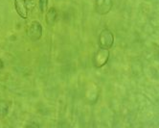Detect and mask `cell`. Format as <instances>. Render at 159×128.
<instances>
[{
    "mask_svg": "<svg viewBox=\"0 0 159 128\" xmlns=\"http://www.w3.org/2000/svg\"><path fill=\"white\" fill-rule=\"evenodd\" d=\"M27 35L32 42H38L42 37V26L39 21H32L28 25Z\"/></svg>",
    "mask_w": 159,
    "mask_h": 128,
    "instance_id": "6da1fadb",
    "label": "cell"
},
{
    "mask_svg": "<svg viewBox=\"0 0 159 128\" xmlns=\"http://www.w3.org/2000/svg\"><path fill=\"white\" fill-rule=\"evenodd\" d=\"M113 42H114V36H113V33L109 29H105L101 32L99 37L100 47L109 49L112 47Z\"/></svg>",
    "mask_w": 159,
    "mask_h": 128,
    "instance_id": "7a4b0ae2",
    "label": "cell"
},
{
    "mask_svg": "<svg viewBox=\"0 0 159 128\" xmlns=\"http://www.w3.org/2000/svg\"><path fill=\"white\" fill-rule=\"evenodd\" d=\"M109 59V51L108 49L100 47L94 55L93 64L96 67L104 66Z\"/></svg>",
    "mask_w": 159,
    "mask_h": 128,
    "instance_id": "3957f363",
    "label": "cell"
},
{
    "mask_svg": "<svg viewBox=\"0 0 159 128\" xmlns=\"http://www.w3.org/2000/svg\"><path fill=\"white\" fill-rule=\"evenodd\" d=\"M112 0H96L95 10L99 15H107L111 10Z\"/></svg>",
    "mask_w": 159,
    "mask_h": 128,
    "instance_id": "277c9868",
    "label": "cell"
},
{
    "mask_svg": "<svg viewBox=\"0 0 159 128\" xmlns=\"http://www.w3.org/2000/svg\"><path fill=\"white\" fill-rule=\"evenodd\" d=\"M15 7L17 12V14L22 18L28 17V7L26 5L25 0H15Z\"/></svg>",
    "mask_w": 159,
    "mask_h": 128,
    "instance_id": "5b68a950",
    "label": "cell"
},
{
    "mask_svg": "<svg viewBox=\"0 0 159 128\" xmlns=\"http://www.w3.org/2000/svg\"><path fill=\"white\" fill-rule=\"evenodd\" d=\"M57 17H58V12H57L56 8H54V7L50 8L47 11L46 17H45L47 25H54L56 20H57Z\"/></svg>",
    "mask_w": 159,
    "mask_h": 128,
    "instance_id": "8992f818",
    "label": "cell"
},
{
    "mask_svg": "<svg viewBox=\"0 0 159 128\" xmlns=\"http://www.w3.org/2000/svg\"><path fill=\"white\" fill-rule=\"evenodd\" d=\"M10 109V104L6 100H0V117L4 118L8 115Z\"/></svg>",
    "mask_w": 159,
    "mask_h": 128,
    "instance_id": "52a82bcc",
    "label": "cell"
},
{
    "mask_svg": "<svg viewBox=\"0 0 159 128\" xmlns=\"http://www.w3.org/2000/svg\"><path fill=\"white\" fill-rule=\"evenodd\" d=\"M39 6L41 13H45L48 7V0H39Z\"/></svg>",
    "mask_w": 159,
    "mask_h": 128,
    "instance_id": "ba28073f",
    "label": "cell"
},
{
    "mask_svg": "<svg viewBox=\"0 0 159 128\" xmlns=\"http://www.w3.org/2000/svg\"><path fill=\"white\" fill-rule=\"evenodd\" d=\"M25 2L28 9H33V7H35V0H25Z\"/></svg>",
    "mask_w": 159,
    "mask_h": 128,
    "instance_id": "9c48e42d",
    "label": "cell"
},
{
    "mask_svg": "<svg viewBox=\"0 0 159 128\" xmlns=\"http://www.w3.org/2000/svg\"><path fill=\"white\" fill-rule=\"evenodd\" d=\"M27 126H28V127H39V125L37 124V123H35V122H34V123H30V124H28Z\"/></svg>",
    "mask_w": 159,
    "mask_h": 128,
    "instance_id": "30bf717a",
    "label": "cell"
},
{
    "mask_svg": "<svg viewBox=\"0 0 159 128\" xmlns=\"http://www.w3.org/2000/svg\"><path fill=\"white\" fill-rule=\"evenodd\" d=\"M3 68H4V63L1 59H0V71H1Z\"/></svg>",
    "mask_w": 159,
    "mask_h": 128,
    "instance_id": "8fae6325",
    "label": "cell"
}]
</instances>
